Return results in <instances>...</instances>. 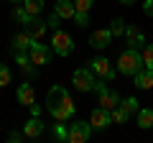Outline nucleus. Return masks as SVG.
I'll return each mask as SVG.
<instances>
[{
  "mask_svg": "<svg viewBox=\"0 0 153 143\" xmlns=\"http://www.w3.org/2000/svg\"><path fill=\"white\" fill-rule=\"evenodd\" d=\"M51 133H54L56 141H66V125H64V123L56 120V125H51Z\"/></svg>",
  "mask_w": 153,
  "mask_h": 143,
  "instance_id": "a878e982",
  "label": "nucleus"
},
{
  "mask_svg": "<svg viewBox=\"0 0 153 143\" xmlns=\"http://www.w3.org/2000/svg\"><path fill=\"white\" fill-rule=\"evenodd\" d=\"M92 136V123L87 120H71L66 125V143H87Z\"/></svg>",
  "mask_w": 153,
  "mask_h": 143,
  "instance_id": "20e7f679",
  "label": "nucleus"
},
{
  "mask_svg": "<svg viewBox=\"0 0 153 143\" xmlns=\"http://www.w3.org/2000/svg\"><path fill=\"white\" fill-rule=\"evenodd\" d=\"M87 64H89V69H92L97 77H102V79H105V82H112V79L117 77V72L112 69V64H110L107 56H94V59H92V61H87Z\"/></svg>",
  "mask_w": 153,
  "mask_h": 143,
  "instance_id": "423d86ee",
  "label": "nucleus"
},
{
  "mask_svg": "<svg viewBox=\"0 0 153 143\" xmlns=\"http://www.w3.org/2000/svg\"><path fill=\"white\" fill-rule=\"evenodd\" d=\"M23 8H26L31 16H38L44 10V0H23Z\"/></svg>",
  "mask_w": 153,
  "mask_h": 143,
  "instance_id": "412c9836",
  "label": "nucleus"
},
{
  "mask_svg": "<svg viewBox=\"0 0 153 143\" xmlns=\"http://www.w3.org/2000/svg\"><path fill=\"white\" fill-rule=\"evenodd\" d=\"M117 3H123V5H133L135 0H117Z\"/></svg>",
  "mask_w": 153,
  "mask_h": 143,
  "instance_id": "473e14b6",
  "label": "nucleus"
},
{
  "mask_svg": "<svg viewBox=\"0 0 153 143\" xmlns=\"http://www.w3.org/2000/svg\"><path fill=\"white\" fill-rule=\"evenodd\" d=\"M23 28H26V33L31 36L33 41H41V39H44V33H46V28H49V26H46V21H38V16H36V18H33L31 23H26Z\"/></svg>",
  "mask_w": 153,
  "mask_h": 143,
  "instance_id": "2eb2a0df",
  "label": "nucleus"
},
{
  "mask_svg": "<svg viewBox=\"0 0 153 143\" xmlns=\"http://www.w3.org/2000/svg\"><path fill=\"white\" fill-rule=\"evenodd\" d=\"M23 138H26V136H23V130H21V133H18V130L8 133V141H10V143H18V141H23Z\"/></svg>",
  "mask_w": 153,
  "mask_h": 143,
  "instance_id": "c756f323",
  "label": "nucleus"
},
{
  "mask_svg": "<svg viewBox=\"0 0 153 143\" xmlns=\"http://www.w3.org/2000/svg\"><path fill=\"white\" fill-rule=\"evenodd\" d=\"M46 26H49V28H54V31H56V28L61 26V18L56 16V13H51V16H49V21H46Z\"/></svg>",
  "mask_w": 153,
  "mask_h": 143,
  "instance_id": "c85d7f7f",
  "label": "nucleus"
},
{
  "mask_svg": "<svg viewBox=\"0 0 153 143\" xmlns=\"http://www.w3.org/2000/svg\"><path fill=\"white\" fill-rule=\"evenodd\" d=\"M140 69H143L140 49L128 46V49L120 54V59H117V72H120V74H125V77H133V74H135V72H140Z\"/></svg>",
  "mask_w": 153,
  "mask_h": 143,
  "instance_id": "f03ea898",
  "label": "nucleus"
},
{
  "mask_svg": "<svg viewBox=\"0 0 153 143\" xmlns=\"http://www.w3.org/2000/svg\"><path fill=\"white\" fill-rule=\"evenodd\" d=\"M125 39H128V46L133 49H143L146 46V36L138 26H125Z\"/></svg>",
  "mask_w": 153,
  "mask_h": 143,
  "instance_id": "ddd939ff",
  "label": "nucleus"
},
{
  "mask_svg": "<svg viewBox=\"0 0 153 143\" xmlns=\"http://www.w3.org/2000/svg\"><path fill=\"white\" fill-rule=\"evenodd\" d=\"M120 107H125L130 115H135L138 112V100L135 97H125V100H120Z\"/></svg>",
  "mask_w": 153,
  "mask_h": 143,
  "instance_id": "393cba45",
  "label": "nucleus"
},
{
  "mask_svg": "<svg viewBox=\"0 0 153 143\" xmlns=\"http://www.w3.org/2000/svg\"><path fill=\"white\" fill-rule=\"evenodd\" d=\"M10 3H21V0H10Z\"/></svg>",
  "mask_w": 153,
  "mask_h": 143,
  "instance_id": "72a5a7b5",
  "label": "nucleus"
},
{
  "mask_svg": "<svg viewBox=\"0 0 153 143\" xmlns=\"http://www.w3.org/2000/svg\"><path fill=\"white\" fill-rule=\"evenodd\" d=\"M16 100L21 105H26V107H31V105L36 102V89H33V84L31 82H23L21 87H18V92H16Z\"/></svg>",
  "mask_w": 153,
  "mask_h": 143,
  "instance_id": "9b49d317",
  "label": "nucleus"
},
{
  "mask_svg": "<svg viewBox=\"0 0 153 143\" xmlns=\"http://www.w3.org/2000/svg\"><path fill=\"white\" fill-rule=\"evenodd\" d=\"M10 79H13L10 66H8V64H0V87H8V84H10Z\"/></svg>",
  "mask_w": 153,
  "mask_h": 143,
  "instance_id": "b1692460",
  "label": "nucleus"
},
{
  "mask_svg": "<svg viewBox=\"0 0 153 143\" xmlns=\"http://www.w3.org/2000/svg\"><path fill=\"white\" fill-rule=\"evenodd\" d=\"M89 123H92V128H97V130H105V128L110 125V110H105V107H94L92 115H89Z\"/></svg>",
  "mask_w": 153,
  "mask_h": 143,
  "instance_id": "f8f14e48",
  "label": "nucleus"
},
{
  "mask_svg": "<svg viewBox=\"0 0 153 143\" xmlns=\"http://www.w3.org/2000/svg\"><path fill=\"white\" fill-rule=\"evenodd\" d=\"M44 128H46V125L41 123V118H33V115H31V120L23 125V136H26L28 141H36V138L44 136Z\"/></svg>",
  "mask_w": 153,
  "mask_h": 143,
  "instance_id": "9d476101",
  "label": "nucleus"
},
{
  "mask_svg": "<svg viewBox=\"0 0 153 143\" xmlns=\"http://www.w3.org/2000/svg\"><path fill=\"white\" fill-rule=\"evenodd\" d=\"M130 118H133V115H130V112L125 110V107H120V105L110 110V120H112V123H117V125H123V123H128Z\"/></svg>",
  "mask_w": 153,
  "mask_h": 143,
  "instance_id": "6ab92c4d",
  "label": "nucleus"
},
{
  "mask_svg": "<svg viewBox=\"0 0 153 143\" xmlns=\"http://www.w3.org/2000/svg\"><path fill=\"white\" fill-rule=\"evenodd\" d=\"M110 33H112V36H125V21H123V18H112Z\"/></svg>",
  "mask_w": 153,
  "mask_h": 143,
  "instance_id": "5701e85b",
  "label": "nucleus"
},
{
  "mask_svg": "<svg viewBox=\"0 0 153 143\" xmlns=\"http://www.w3.org/2000/svg\"><path fill=\"white\" fill-rule=\"evenodd\" d=\"M140 56H143V66L153 69V44H146L140 49Z\"/></svg>",
  "mask_w": 153,
  "mask_h": 143,
  "instance_id": "4be33fe9",
  "label": "nucleus"
},
{
  "mask_svg": "<svg viewBox=\"0 0 153 143\" xmlns=\"http://www.w3.org/2000/svg\"><path fill=\"white\" fill-rule=\"evenodd\" d=\"M135 115H138V125H140L143 130L153 128V110H151V107H143V110H138Z\"/></svg>",
  "mask_w": 153,
  "mask_h": 143,
  "instance_id": "a211bd4d",
  "label": "nucleus"
},
{
  "mask_svg": "<svg viewBox=\"0 0 153 143\" xmlns=\"http://www.w3.org/2000/svg\"><path fill=\"white\" fill-rule=\"evenodd\" d=\"M110 41H112V33H110V28H97V31L89 36V46H92V49H107Z\"/></svg>",
  "mask_w": 153,
  "mask_h": 143,
  "instance_id": "1a4fd4ad",
  "label": "nucleus"
},
{
  "mask_svg": "<svg viewBox=\"0 0 153 143\" xmlns=\"http://www.w3.org/2000/svg\"><path fill=\"white\" fill-rule=\"evenodd\" d=\"M46 110L51 112V118L59 123H69L71 118H74V102H71L69 92H66L61 84H54V87L49 89V95H46Z\"/></svg>",
  "mask_w": 153,
  "mask_h": 143,
  "instance_id": "f257e3e1",
  "label": "nucleus"
},
{
  "mask_svg": "<svg viewBox=\"0 0 153 143\" xmlns=\"http://www.w3.org/2000/svg\"><path fill=\"white\" fill-rule=\"evenodd\" d=\"M133 82H135L138 89H151V87H153V69L143 66L140 72H135V74H133Z\"/></svg>",
  "mask_w": 153,
  "mask_h": 143,
  "instance_id": "dca6fc26",
  "label": "nucleus"
},
{
  "mask_svg": "<svg viewBox=\"0 0 153 143\" xmlns=\"http://www.w3.org/2000/svg\"><path fill=\"white\" fill-rule=\"evenodd\" d=\"M28 110H31V115H33V118H38V115H41V107H38V105H36V102H33V105H31V107H28Z\"/></svg>",
  "mask_w": 153,
  "mask_h": 143,
  "instance_id": "2f4dec72",
  "label": "nucleus"
},
{
  "mask_svg": "<svg viewBox=\"0 0 153 143\" xmlns=\"http://www.w3.org/2000/svg\"><path fill=\"white\" fill-rule=\"evenodd\" d=\"M51 49H54L56 56H69L74 51V39H71L66 31H59L56 28L54 36H51Z\"/></svg>",
  "mask_w": 153,
  "mask_h": 143,
  "instance_id": "39448f33",
  "label": "nucleus"
},
{
  "mask_svg": "<svg viewBox=\"0 0 153 143\" xmlns=\"http://www.w3.org/2000/svg\"><path fill=\"white\" fill-rule=\"evenodd\" d=\"M13 18H16L18 23H23V26H26V23H31L33 18H36V16H31V13H28L26 8L21 5V8H13Z\"/></svg>",
  "mask_w": 153,
  "mask_h": 143,
  "instance_id": "aec40b11",
  "label": "nucleus"
},
{
  "mask_svg": "<svg viewBox=\"0 0 153 143\" xmlns=\"http://www.w3.org/2000/svg\"><path fill=\"white\" fill-rule=\"evenodd\" d=\"M54 13L61 18V21H71V18H74V13H76V8H74V0H56Z\"/></svg>",
  "mask_w": 153,
  "mask_h": 143,
  "instance_id": "4468645a",
  "label": "nucleus"
},
{
  "mask_svg": "<svg viewBox=\"0 0 153 143\" xmlns=\"http://www.w3.org/2000/svg\"><path fill=\"white\" fill-rule=\"evenodd\" d=\"M97 97H100V107H105V110H112V107H117L120 105V95L115 92V89H110V87H102L97 92Z\"/></svg>",
  "mask_w": 153,
  "mask_h": 143,
  "instance_id": "6e6552de",
  "label": "nucleus"
},
{
  "mask_svg": "<svg viewBox=\"0 0 153 143\" xmlns=\"http://www.w3.org/2000/svg\"><path fill=\"white\" fill-rule=\"evenodd\" d=\"M92 5H94V0H74V8L79 13H89V10H92Z\"/></svg>",
  "mask_w": 153,
  "mask_h": 143,
  "instance_id": "cd10ccee",
  "label": "nucleus"
},
{
  "mask_svg": "<svg viewBox=\"0 0 153 143\" xmlns=\"http://www.w3.org/2000/svg\"><path fill=\"white\" fill-rule=\"evenodd\" d=\"M31 46H33V39L28 36L26 31H21V33L13 36V51H28Z\"/></svg>",
  "mask_w": 153,
  "mask_h": 143,
  "instance_id": "f3484780",
  "label": "nucleus"
},
{
  "mask_svg": "<svg viewBox=\"0 0 153 143\" xmlns=\"http://www.w3.org/2000/svg\"><path fill=\"white\" fill-rule=\"evenodd\" d=\"M71 21L76 23V28H87V26H89V13H79V10H76Z\"/></svg>",
  "mask_w": 153,
  "mask_h": 143,
  "instance_id": "bb28decb",
  "label": "nucleus"
},
{
  "mask_svg": "<svg viewBox=\"0 0 153 143\" xmlns=\"http://www.w3.org/2000/svg\"><path fill=\"white\" fill-rule=\"evenodd\" d=\"M28 56H31V61L36 66H44V64H51V59H54V49L38 44V41H33V46L28 49Z\"/></svg>",
  "mask_w": 153,
  "mask_h": 143,
  "instance_id": "0eeeda50",
  "label": "nucleus"
},
{
  "mask_svg": "<svg viewBox=\"0 0 153 143\" xmlns=\"http://www.w3.org/2000/svg\"><path fill=\"white\" fill-rule=\"evenodd\" d=\"M143 13L153 18V0H143Z\"/></svg>",
  "mask_w": 153,
  "mask_h": 143,
  "instance_id": "7c9ffc66",
  "label": "nucleus"
},
{
  "mask_svg": "<svg viewBox=\"0 0 153 143\" xmlns=\"http://www.w3.org/2000/svg\"><path fill=\"white\" fill-rule=\"evenodd\" d=\"M71 84L76 87V92H94V87H97V74H94L89 66L74 69V74H71Z\"/></svg>",
  "mask_w": 153,
  "mask_h": 143,
  "instance_id": "7ed1b4c3",
  "label": "nucleus"
}]
</instances>
